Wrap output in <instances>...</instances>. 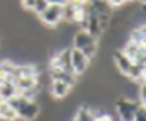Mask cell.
I'll use <instances>...</instances> for the list:
<instances>
[{
  "instance_id": "cell-5",
  "label": "cell",
  "mask_w": 146,
  "mask_h": 121,
  "mask_svg": "<svg viewBox=\"0 0 146 121\" xmlns=\"http://www.w3.org/2000/svg\"><path fill=\"white\" fill-rule=\"evenodd\" d=\"M89 61L91 60L83 53L75 50V48H72V69H73L75 76L83 75L85 71L88 70V67H89Z\"/></svg>"
},
{
  "instance_id": "cell-11",
  "label": "cell",
  "mask_w": 146,
  "mask_h": 121,
  "mask_svg": "<svg viewBox=\"0 0 146 121\" xmlns=\"http://www.w3.org/2000/svg\"><path fill=\"white\" fill-rule=\"evenodd\" d=\"M145 23H142L140 26H136L135 29H131L129 35V41L136 44V45H145L146 42V31H145Z\"/></svg>"
},
{
  "instance_id": "cell-1",
  "label": "cell",
  "mask_w": 146,
  "mask_h": 121,
  "mask_svg": "<svg viewBox=\"0 0 146 121\" xmlns=\"http://www.w3.org/2000/svg\"><path fill=\"white\" fill-rule=\"evenodd\" d=\"M6 102L16 111V115H18L19 120L34 121L40 115V105L35 101L27 99L25 96H22L21 93H16L15 96L9 98Z\"/></svg>"
},
{
  "instance_id": "cell-10",
  "label": "cell",
  "mask_w": 146,
  "mask_h": 121,
  "mask_svg": "<svg viewBox=\"0 0 146 121\" xmlns=\"http://www.w3.org/2000/svg\"><path fill=\"white\" fill-rule=\"evenodd\" d=\"M72 88L69 85L63 83V82H57V80H51V85H50V92L53 95V98L56 99H64L66 96L70 93Z\"/></svg>"
},
{
  "instance_id": "cell-3",
  "label": "cell",
  "mask_w": 146,
  "mask_h": 121,
  "mask_svg": "<svg viewBox=\"0 0 146 121\" xmlns=\"http://www.w3.org/2000/svg\"><path fill=\"white\" fill-rule=\"evenodd\" d=\"M139 105H140L139 101H133L130 98H126V96H118L115 99L114 106L120 121H133V115H135Z\"/></svg>"
},
{
  "instance_id": "cell-7",
  "label": "cell",
  "mask_w": 146,
  "mask_h": 121,
  "mask_svg": "<svg viewBox=\"0 0 146 121\" xmlns=\"http://www.w3.org/2000/svg\"><path fill=\"white\" fill-rule=\"evenodd\" d=\"M50 77L51 80H57V82H63L66 85H69L70 88H73L76 85V77L75 75L67 73V71L62 70V69H50Z\"/></svg>"
},
{
  "instance_id": "cell-4",
  "label": "cell",
  "mask_w": 146,
  "mask_h": 121,
  "mask_svg": "<svg viewBox=\"0 0 146 121\" xmlns=\"http://www.w3.org/2000/svg\"><path fill=\"white\" fill-rule=\"evenodd\" d=\"M40 19H41L42 23H45V25L50 26V28L58 26V23L62 22V6L50 5L40 15Z\"/></svg>"
},
{
  "instance_id": "cell-8",
  "label": "cell",
  "mask_w": 146,
  "mask_h": 121,
  "mask_svg": "<svg viewBox=\"0 0 146 121\" xmlns=\"http://www.w3.org/2000/svg\"><path fill=\"white\" fill-rule=\"evenodd\" d=\"M15 86L18 89V93L32 91L38 88V76H31V77H18L13 80Z\"/></svg>"
},
{
  "instance_id": "cell-13",
  "label": "cell",
  "mask_w": 146,
  "mask_h": 121,
  "mask_svg": "<svg viewBox=\"0 0 146 121\" xmlns=\"http://www.w3.org/2000/svg\"><path fill=\"white\" fill-rule=\"evenodd\" d=\"M16 93H18V89L13 82H5L0 85V99L2 101H7L9 98L15 96Z\"/></svg>"
},
{
  "instance_id": "cell-19",
  "label": "cell",
  "mask_w": 146,
  "mask_h": 121,
  "mask_svg": "<svg viewBox=\"0 0 146 121\" xmlns=\"http://www.w3.org/2000/svg\"><path fill=\"white\" fill-rule=\"evenodd\" d=\"M48 5H58V6H63L66 3V0H47Z\"/></svg>"
},
{
  "instance_id": "cell-18",
  "label": "cell",
  "mask_w": 146,
  "mask_h": 121,
  "mask_svg": "<svg viewBox=\"0 0 146 121\" xmlns=\"http://www.w3.org/2000/svg\"><path fill=\"white\" fill-rule=\"evenodd\" d=\"M21 5L25 10H32L34 5H35V0H21Z\"/></svg>"
},
{
  "instance_id": "cell-15",
  "label": "cell",
  "mask_w": 146,
  "mask_h": 121,
  "mask_svg": "<svg viewBox=\"0 0 146 121\" xmlns=\"http://www.w3.org/2000/svg\"><path fill=\"white\" fill-rule=\"evenodd\" d=\"M48 6H50V5L47 3V0H35V5H34V9L32 10H34V13H36V15L40 16Z\"/></svg>"
},
{
  "instance_id": "cell-20",
  "label": "cell",
  "mask_w": 146,
  "mask_h": 121,
  "mask_svg": "<svg viewBox=\"0 0 146 121\" xmlns=\"http://www.w3.org/2000/svg\"><path fill=\"white\" fill-rule=\"evenodd\" d=\"M139 2H140V5H142V6H145V5H146V0H139Z\"/></svg>"
},
{
  "instance_id": "cell-21",
  "label": "cell",
  "mask_w": 146,
  "mask_h": 121,
  "mask_svg": "<svg viewBox=\"0 0 146 121\" xmlns=\"http://www.w3.org/2000/svg\"><path fill=\"white\" fill-rule=\"evenodd\" d=\"M124 2H126V3H127V2L130 3V2H135V0H124Z\"/></svg>"
},
{
  "instance_id": "cell-17",
  "label": "cell",
  "mask_w": 146,
  "mask_h": 121,
  "mask_svg": "<svg viewBox=\"0 0 146 121\" xmlns=\"http://www.w3.org/2000/svg\"><path fill=\"white\" fill-rule=\"evenodd\" d=\"M108 2V5H110V7L111 9H117V7H123L124 6V0H107Z\"/></svg>"
},
{
  "instance_id": "cell-6",
  "label": "cell",
  "mask_w": 146,
  "mask_h": 121,
  "mask_svg": "<svg viewBox=\"0 0 146 121\" xmlns=\"http://www.w3.org/2000/svg\"><path fill=\"white\" fill-rule=\"evenodd\" d=\"M82 23H83V29L88 34H91L94 38L98 40L102 35V31H101L100 23H98V18L95 15H86V18L82 20Z\"/></svg>"
},
{
  "instance_id": "cell-22",
  "label": "cell",
  "mask_w": 146,
  "mask_h": 121,
  "mask_svg": "<svg viewBox=\"0 0 146 121\" xmlns=\"http://www.w3.org/2000/svg\"><path fill=\"white\" fill-rule=\"evenodd\" d=\"M79 2H82V3H86V2H88V0H79Z\"/></svg>"
},
{
  "instance_id": "cell-9",
  "label": "cell",
  "mask_w": 146,
  "mask_h": 121,
  "mask_svg": "<svg viewBox=\"0 0 146 121\" xmlns=\"http://www.w3.org/2000/svg\"><path fill=\"white\" fill-rule=\"evenodd\" d=\"M38 66L35 64H16L13 71V79L18 77H31V76H38Z\"/></svg>"
},
{
  "instance_id": "cell-14",
  "label": "cell",
  "mask_w": 146,
  "mask_h": 121,
  "mask_svg": "<svg viewBox=\"0 0 146 121\" xmlns=\"http://www.w3.org/2000/svg\"><path fill=\"white\" fill-rule=\"evenodd\" d=\"M72 121H95V115L94 112L89 110L88 106H82L78 110L76 117L73 118Z\"/></svg>"
},
{
  "instance_id": "cell-12",
  "label": "cell",
  "mask_w": 146,
  "mask_h": 121,
  "mask_svg": "<svg viewBox=\"0 0 146 121\" xmlns=\"http://www.w3.org/2000/svg\"><path fill=\"white\" fill-rule=\"evenodd\" d=\"M16 111L6 101H0V121H16Z\"/></svg>"
},
{
  "instance_id": "cell-16",
  "label": "cell",
  "mask_w": 146,
  "mask_h": 121,
  "mask_svg": "<svg viewBox=\"0 0 146 121\" xmlns=\"http://www.w3.org/2000/svg\"><path fill=\"white\" fill-rule=\"evenodd\" d=\"M133 121H146V105H139L133 115Z\"/></svg>"
},
{
  "instance_id": "cell-2",
  "label": "cell",
  "mask_w": 146,
  "mask_h": 121,
  "mask_svg": "<svg viewBox=\"0 0 146 121\" xmlns=\"http://www.w3.org/2000/svg\"><path fill=\"white\" fill-rule=\"evenodd\" d=\"M73 48L92 60V57H95L96 51H98V40L94 38L85 29H80L73 35Z\"/></svg>"
}]
</instances>
